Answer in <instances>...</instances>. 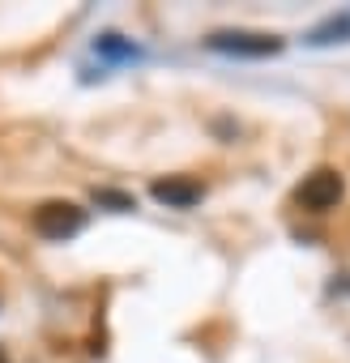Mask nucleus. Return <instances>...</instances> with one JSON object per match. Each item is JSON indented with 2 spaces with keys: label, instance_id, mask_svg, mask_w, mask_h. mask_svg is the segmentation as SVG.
<instances>
[{
  "label": "nucleus",
  "instance_id": "1",
  "mask_svg": "<svg viewBox=\"0 0 350 363\" xmlns=\"http://www.w3.org/2000/svg\"><path fill=\"white\" fill-rule=\"evenodd\" d=\"M341 193H346L341 175H337L333 167H316L312 175H303V184L295 189V201H299L303 210H312V214H324V210H333V206L341 201Z\"/></svg>",
  "mask_w": 350,
  "mask_h": 363
},
{
  "label": "nucleus",
  "instance_id": "2",
  "mask_svg": "<svg viewBox=\"0 0 350 363\" xmlns=\"http://www.w3.org/2000/svg\"><path fill=\"white\" fill-rule=\"evenodd\" d=\"M86 227V210L73 201H47L35 210V231L43 240H73Z\"/></svg>",
  "mask_w": 350,
  "mask_h": 363
},
{
  "label": "nucleus",
  "instance_id": "3",
  "mask_svg": "<svg viewBox=\"0 0 350 363\" xmlns=\"http://www.w3.org/2000/svg\"><path fill=\"white\" fill-rule=\"evenodd\" d=\"M205 43L214 52H227V56H273V52H282L278 35H248V30H218Z\"/></svg>",
  "mask_w": 350,
  "mask_h": 363
},
{
  "label": "nucleus",
  "instance_id": "4",
  "mask_svg": "<svg viewBox=\"0 0 350 363\" xmlns=\"http://www.w3.org/2000/svg\"><path fill=\"white\" fill-rule=\"evenodd\" d=\"M149 193H154V201H162L171 210H188V206L201 201V184H197V179H154Z\"/></svg>",
  "mask_w": 350,
  "mask_h": 363
},
{
  "label": "nucleus",
  "instance_id": "5",
  "mask_svg": "<svg viewBox=\"0 0 350 363\" xmlns=\"http://www.w3.org/2000/svg\"><path fill=\"white\" fill-rule=\"evenodd\" d=\"M0 363H5V354H0Z\"/></svg>",
  "mask_w": 350,
  "mask_h": 363
}]
</instances>
